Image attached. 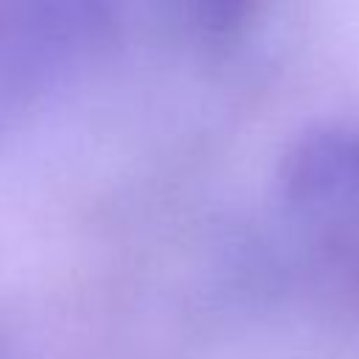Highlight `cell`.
I'll list each match as a JSON object with an SVG mask.
<instances>
[{"label": "cell", "instance_id": "cell-1", "mask_svg": "<svg viewBox=\"0 0 359 359\" xmlns=\"http://www.w3.org/2000/svg\"><path fill=\"white\" fill-rule=\"evenodd\" d=\"M289 194L320 227L359 236V135L325 132L306 140L292 160Z\"/></svg>", "mask_w": 359, "mask_h": 359}, {"label": "cell", "instance_id": "cell-2", "mask_svg": "<svg viewBox=\"0 0 359 359\" xmlns=\"http://www.w3.org/2000/svg\"><path fill=\"white\" fill-rule=\"evenodd\" d=\"M196 20L210 34H230L250 14L252 0H191Z\"/></svg>", "mask_w": 359, "mask_h": 359}]
</instances>
